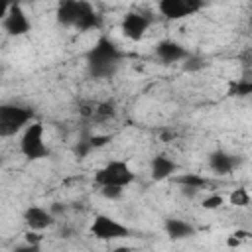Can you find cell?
I'll use <instances>...</instances> for the list:
<instances>
[{
    "label": "cell",
    "instance_id": "ffe728a7",
    "mask_svg": "<svg viewBox=\"0 0 252 252\" xmlns=\"http://www.w3.org/2000/svg\"><path fill=\"white\" fill-rule=\"evenodd\" d=\"M252 93V83L250 81H236L234 85H232V89H230V94H236V96H246V94H250Z\"/></svg>",
    "mask_w": 252,
    "mask_h": 252
},
{
    "label": "cell",
    "instance_id": "8fae6325",
    "mask_svg": "<svg viewBox=\"0 0 252 252\" xmlns=\"http://www.w3.org/2000/svg\"><path fill=\"white\" fill-rule=\"evenodd\" d=\"M189 55V51L173 41V39H161L158 45H156V57L163 63V65H173V63H181L185 57Z\"/></svg>",
    "mask_w": 252,
    "mask_h": 252
},
{
    "label": "cell",
    "instance_id": "9c48e42d",
    "mask_svg": "<svg viewBox=\"0 0 252 252\" xmlns=\"http://www.w3.org/2000/svg\"><path fill=\"white\" fill-rule=\"evenodd\" d=\"M24 222L28 226V230H33V232H43L47 230L49 226L55 224V217L51 215L49 209L45 207H39V205H30L26 211H24Z\"/></svg>",
    "mask_w": 252,
    "mask_h": 252
},
{
    "label": "cell",
    "instance_id": "2e32d148",
    "mask_svg": "<svg viewBox=\"0 0 252 252\" xmlns=\"http://www.w3.org/2000/svg\"><path fill=\"white\" fill-rule=\"evenodd\" d=\"M228 201H230V205H234V207H246V205L250 203V193H248V189H244V187L234 189V191L228 195Z\"/></svg>",
    "mask_w": 252,
    "mask_h": 252
},
{
    "label": "cell",
    "instance_id": "9a60e30c",
    "mask_svg": "<svg viewBox=\"0 0 252 252\" xmlns=\"http://www.w3.org/2000/svg\"><path fill=\"white\" fill-rule=\"evenodd\" d=\"M205 67H207V59L203 55H197V53H189L181 61V69L187 73H197V71H203Z\"/></svg>",
    "mask_w": 252,
    "mask_h": 252
},
{
    "label": "cell",
    "instance_id": "44dd1931",
    "mask_svg": "<svg viewBox=\"0 0 252 252\" xmlns=\"http://www.w3.org/2000/svg\"><path fill=\"white\" fill-rule=\"evenodd\" d=\"M98 189H100V195L108 201H118L124 195V189L120 187H98Z\"/></svg>",
    "mask_w": 252,
    "mask_h": 252
},
{
    "label": "cell",
    "instance_id": "5b68a950",
    "mask_svg": "<svg viewBox=\"0 0 252 252\" xmlns=\"http://www.w3.org/2000/svg\"><path fill=\"white\" fill-rule=\"evenodd\" d=\"M91 234L96 240H104V242H112V240H122L128 238L132 234V230L122 224L120 220L108 217V215H96L91 222Z\"/></svg>",
    "mask_w": 252,
    "mask_h": 252
},
{
    "label": "cell",
    "instance_id": "d6986e66",
    "mask_svg": "<svg viewBox=\"0 0 252 252\" xmlns=\"http://www.w3.org/2000/svg\"><path fill=\"white\" fill-rule=\"evenodd\" d=\"M201 205H203V209H207V211H215V209H219V207L224 205V197L219 195V193H211V195H207V197L203 199Z\"/></svg>",
    "mask_w": 252,
    "mask_h": 252
},
{
    "label": "cell",
    "instance_id": "52a82bcc",
    "mask_svg": "<svg viewBox=\"0 0 252 252\" xmlns=\"http://www.w3.org/2000/svg\"><path fill=\"white\" fill-rule=\"evenodd\" d=\"M150 26H152V16L144 12H128L122 20V33L132 41H140L150 30Z\"/></svg>",
    "mask_w": 252,
    "mask_h": 252
},
{
    "label": "cell",
    "instance_id": "ac0fdd59",
    "mask_svg": "<svg viewBox=\"0 0 252 252\" xmlns=\"http://www.w3.org/2000/svg\"><path fill=\"white\" fill-rule=\"evenodd\" d=\"M94 148H93V144H91V136H87V138H81L77 144H75V156L77 158H87L91 152H93Z\"/></svg>",
    "mask_w": 252,
    "mask_h": 252
},
{
    "label": "cell",
    "instance_id": "30bf717a",
    "mask_svg": "<svg viewBox=\"0 0 252 252\" xmlns=\"http://www.w3.org/2000/svg\"><path fill=\"white\" fill-rule=\"evenodd\" d=\"M240 165V158L226 152V150H215L209 154V169L217 175H228Z\"/></svg>",
    "mask_w": 252,
    "mask_h": 252
},
{
    "label": "cell",
    "instance_id": "3957f363",
    "mask_svg": "<svg viewBox=\"0 0 252 252\" xmlns=\"http://www.w3.org/2000/svg\"><path fill=\"white\" fill-rule=\"evenodd\" d=\"M20 152L24 154V158L32 161L49 156V146L45 142V128L41 122L33 120L24 128V132L20 134Z\"/></svg>",
    "mask_w": 252,
    "mask_h": 252
},
{
    "label": "cell",
    "instance_id": "7a4b0ae2",
    "mask_svg": "<svg viewBox=\"0 0 252 252\" xmlns=\"http://www.w3.org/2000/svg\"><path fill=\"white\" fill-rule=\"evenodd\" d=\"M30 122H33V110L30 106L16 102L0 104V138H12L16 134H22Z\"/></svg>",
    "mask_w": 252,
    "mask_h": 252
},
{
    "label": "cell",
    "instance_id": "7402d4cb",
    "mask_svg": "<svg viewBox=\"0 0 252 252\" xmlns=\"http://www.w3.org/2000/svg\"><path fill=\"white\" fill-rule=\"evenodd\" d=\"M12 252H41V244H28V242H24V244H18Z\"/></svg>",
    "mask_w": 252,
    "mask_h": 252
},
{
    "label": "cell",
    "instance_id": "5bb4252c",
    "mask_svg": "<svg viewBox=\"0 0 252 252\" xmlns=\"http://www.w3.org/2000/svg\"><path fill=\"white\" fill-rule=\"evenodd\" d=\"M81 8H83V2H77V0H69V2L59 4L57 22L65 28H75V24L79 20V14H81Z\"/></svg>",
    "mask_w": 252,
    "mask_h": 252
},
{
    "label": "cell",
    "instance_id": "d4e9b609",
    "mask_svg": "<svg viewBox=\"0 0 252 252\" xmlns=\"http://www.w3.org/2000/svg\"><path fill=\"white\" fill-rule=\"evenodd\" d=\"M8 8H10V4H8V2H2V0H0V22L4 20V16H6Z\"/></svg>",
    "mask_w": 252,
    "mask_h": 252
},
{
    "label": "cell",
    "instance_id": "cb8c5ba5",
    "mask_svg": "<svg viewBox=\"0 0 252 252\" xmlns=\"http://www.w3.org/2000/svg\"><path fill=\"white\" fill-rule=\"evenodd\" d=\"M96 114H100V116H112V114H114V106H112L110 102L98 104V106H96Z\"/></svg>",
    "mask_w": 252,
    "mask_h": 252
},
{
    "label": "cell",
    "instance_id": "277c9868",
    "mask_svg": "<svg viewBox=\"0 0 252 252\" xmlns=\"http://www.w3.org/2000/svg\"><path fill=\"white\" fill-rule=\"evenodd\" d=\"M134 179H136L134 169L122 159H110L108 163H104L94 173V183L98 187H120V189H124L128 185H132Z\"/></svg>",
    "mask_w": 252,
    "mask_h": 252
},
{
    "label": "cell",
    "instance_id": "e0dca14e",
    "mask_svg": "<svg viewBox=\"0 0 252 252\" xmlns=\"http://www.w3.org/2000/svg\"><path fill=\"white\" fill-rule=\"evenodd\" d=\"M177 181H179L181 187H189V189H195V191H201V187L207 185V181L199 175H181V177H177Z\"/></svg>",
    "mask_w": 252,
    "mask_h": 252
},
{
    "label": "cell",
    "instance_id": "7c38bea8",
    "mask_svg": "<svg viewBox=\"0 0 252 252\" xmlns=\"http://www.w3.org/2000/svg\"><path fill=\"white\" fill-rule=\"evenodd\" d=\"M177 169H179L177 161L163 154L152 158V161H150V177L154 181H165V179L173 177L177 173Z\"/></svg>",
    "mask_w": 252,
    "mask_h": 252
},
{
    "label": "cell",
    "instance_id": "484cf974",
    "mask_svg": "<svg viewBox=\"0 0 252 252\" xmlns=\"http://www.w3.org/2000/svg\"><path fill=\"white\" fill-rule=\"evenodd\" d=\"M2 163H4V158H2V156H0V165H2Z\"/></svg>",
    "mask_w": 252,
    "mask_h": 252
},
{
    "label": "cell",
    "instance_id": "603a6c76",
    "mask_svg": "<svg viewBox=\"0 0 252 252\" xmlns=\"http://www.w3.org/2000/svg\"><path fill=\"white\" fill-rule=\"evenodd\" d=\"M24 242H28V244H41V232L28 230V232L24 234Z\"/></svg>",
    "mask_w": 252,
    "mask_h": 252
},
{
    "label": "cell",
    "instance_id": "8992f818",
    "mask_svg": "<svg viewBox=\"0 0 252 252\" xmlns=\"http://www.w3.org/2000/svg\"><path fill=\"white\" fill-rule=\"evenodd\" d=\"M2 28L8 35L12 37H20V35H26L30 30H32V22H30V16L28 12L20 6V4H10L4 20H2Z\"/></svg>",
    "mask_w": 252,
    "mask_h": 252
},
{
    "label": "cell",
    "instance_id": "ba28073f",
    "mask_svg": "<svg viewBox=\"0 0 252 252\" xmlns=\"http://www.w3.org/2000/svg\"><path fill=\"white\" fill-rule=\"evenodd\" d=\"M203 4L197 0H161L158 4V12L167 20H181L185 16L195 14Z\"/></svg>",
    "mask_w": 252,
    "mask_h": 252
},
{
    "label": "cell",
    "instance_id": "4fadbf2b",
    "mask_svg": "<svg viewBox=\"0 0 252 252\" xmlns=\"http://www.w3.org/2000/svg\"><path fill=\"white\" fill-rule=\"evenodd\" d=\"M163 230H165V234L171 240H187V238L195 236V232H197L191 222H187L183 219H175V217L173 219H167L163 222Z\"/></svg>",
    "mask_w": 252,
    "mask_h": 252
},
{
    "label": "cell",
    "instance_id": "6da1fadb",
    "mask_svg": "<svg viewBox=\"0 0 252 252\" xmlns=\"http://www.w3.org/2000/svg\"><path fill=\"white\" fill-rule=\"evenodd\" d=\"M122 63V51L108 37H98L87 53V67L94 79H110L116 75Z\"/></svg>",
    "mask_w": 252,
    "mask_h": 252
}]
</instances>
